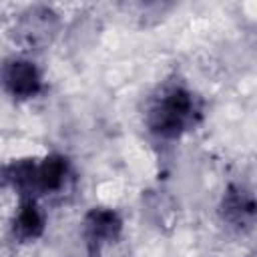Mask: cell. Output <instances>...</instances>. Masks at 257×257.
<instances>
[{"instance_id": "6da1fadb", "label": "cell", "mask_w": 257, "mask_h": 257, "mask_svg": "<svg viewBox=\"0 0 257 257\" xmlns=\"http://www.w3.org/2000/svg\"><path fill=\"white\" fill-rule=\"evenodd\" d=\"M201 116V98L185 84L173 82L159 88L157 96H153L145 114V122L155 137L175 141L195 128Z\"/></svg>"}, {"instance_id": "7a4b0ae2", "label": "cell", "mask_w": 257, "mask_h": 257, "mask_svg": "<svg viewBox=\"0 0 257 257\" xmlns=\"http://www.w3.org/2000/svg\"><path fill=\"white\" fill-rule=\"evenodd\" d=\"M60 18L50 6H30L26 8L14 26V38L26 48H44L58 34Z\"/></svg>"}, {"instance_id": "3957f363", "label": "cell", "mask_w": 257, "mask_h": 257, "mask_svg": "<svg viewBox=\"0 0 257 257\" xmlns=\"http://www.w3.org/2000/svg\"><path fill=\"white\" fill-rule=\"evenodd\" d=\"M0 82L4 90L18 100L34 98L44 88L38 66L28 58H8L0 66Z\"/></svg>"}, {"instance_id": "277c9868", "label": "cell", "mask_w": 257, "mask_h": 257, "mask_svg": "<svg viewBox=\"0 0 257 257\" xmlns=\"http://www.w3.org/2000/svg\"><path fill=\"white\" fill-rule=\"evenodd\" d=\"M122 233V217L110 207H92L82 219V235L88 253L94 257L104 245L114 243Z\"/></svg>"}, {"instance_id": "5b68a950", "label": "cell", "mask_w": 257, "mask_h": 257, "mask_svg": "<svg viewBox=\"0 0 257 257\" xmlns=\"http://www.w3.org/2000/svg\"><path fill=\"white\" fill-rule=\"evenodd\" d=\"M219 215H221L223 223H227L229 227H233L237 231H249L255 223L253 193L239 183H231L221 197Z\"/></svg>"}, {"instance_id": "8992f818", "label": "cell", "mask_w": 257, "mask_h": 257, "mask_svg": "<svg viewBox=\"0 0 257 257\" xmlns=\"http://www.w3.org/2000/svg\"><path fill=\"white\" fill-rule=\"evenodd\" d=\"M44 227H46V219H44V213L38 207L36 199H20V205L10 223L14 239L36 241L38 237H42Z\"/></svg>"}, {"instance_id": "52a82bcc", "label": "cell", "mask_w": 257, "mask_h": 257, "mask_svg": "<svg viewBox=\"0 0 257 257\" xmlns=\"http://www.w3.org/2000/svg\"><path fill=\"white\" fill-rule=\"evenodd\" d=\"M68 159L50 153L38 161V195L44 193H56L64 187V181L68 177Z\"/></svg>"}]
</instances>
